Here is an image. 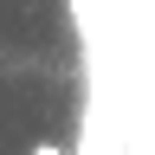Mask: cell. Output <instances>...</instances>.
I'll list each match as a JSON object with an SVG mask.
<instances>
[{
    "mask_svg": "<svg viewBox=\"0 0 155 155\" xmlns=\"http://www.w3.org/2000/svg\"><path fill=\"white\" fill-rule=\"evenodd\" d=\"M26 155H71V149H58V142H32Z\"/></svg>",
    "mask_w": 155,
    "mask_h": 155,
    "instance_id": "6da1fadb",
    "label": "cell"
}]
</instances>
